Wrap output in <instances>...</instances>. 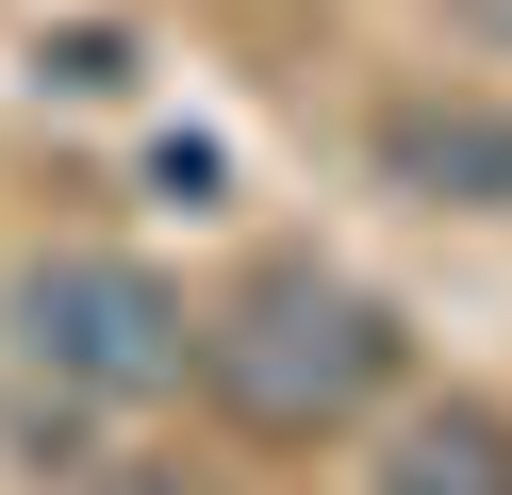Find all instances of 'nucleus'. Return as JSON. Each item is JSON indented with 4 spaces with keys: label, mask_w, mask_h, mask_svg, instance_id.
<instances>
[{
    "label": "nucleus",
    "mask_w": 512,
    "mask_h": 495,
    "mask_svg": "<svg viewBox=\"0 0 512 495\" xmlns=\"http://www.w3.org/2000/svg\"><path fill=\"white\" fill-rule=\"evenodd\" d=\"M199 363L265 429H331V413H364V396L397 380V330H380V297H347V281H265V297H232V314L199 330Z\"/></svg>",
    "instance_id": "obj_1"
},
{
    "label": "nucleus",
    "mask_w": 512,
    "mask_h": 495,
    "mask_svg": "<svg viewBox=\"0 0 512 495\" xmlns=\"http://www.w3.org/2000/svg\"><path fill=\"white\" fill-rule=\"evenodd\" d=\"M380 495H512V429L496 413H413L397 462H380Z\"/></svg>",
    "instance_id": "obj_4"
},
{
    "label": "nucleus",
    "mask_w": 512,
    "mask_h": 495,
    "mask_svg": "<svg viewBox=\"0 0 512 495\" xmlns=\"http://www.w3.org/2000/svg\"><path fill=\"white\" fill-rule=\"evenodd\" d=\"M380 165L413 198H446V215H512V116L496 99H397L380 116Z\"/></svg>",
    "instance_id": "obj_3"
},
{
    "label": "nucleus",
    "mask_w": 512,
    "mask_h": 495,
    "mask_svg": "<svg viewBox=\"0 0 512 495\" xmlns=\"http://www.w3.org/2000/svg\"><path fill=\"white\" fill-rule=\"evenodd\" d=\"M17 330H34L67 380H100V396H166L182 363H199V330L166 314V281H133V264H83V248L17 281Z\"/></svg>",
    "instance_id": "obj_2"
}]
</instances>
